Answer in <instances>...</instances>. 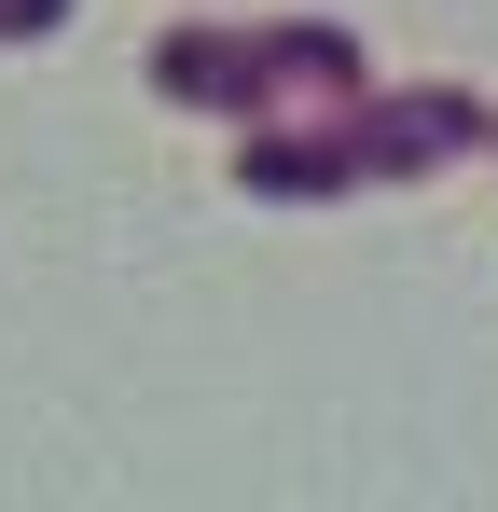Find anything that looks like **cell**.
<instances>
[{
	"label": "cell",
	"mask_w": 498,
	"mask_h": 512,
	"mask_svg": "<svg viewBox=\"0 0 498 512\" xmlns=\"http://www.w3.org/2000/svg\"><path fill=\"white\" fill-rule=\"evenodd\" d=\"M14 14H56V0H0V28H14Z\"/></svg>",
	"instance_id": "obj_1"
}]
</instances>
